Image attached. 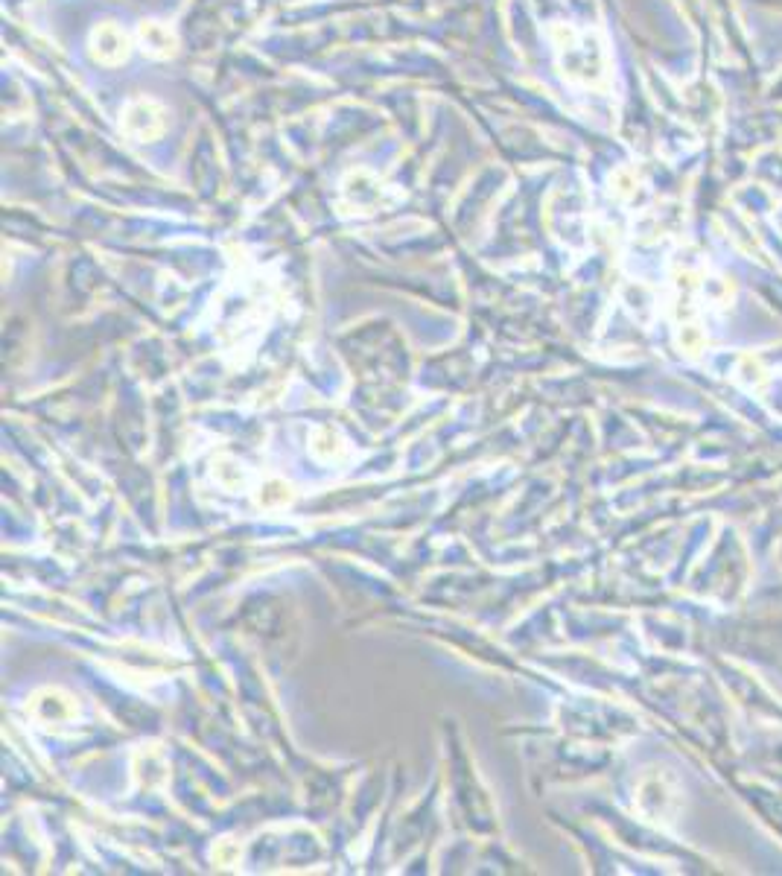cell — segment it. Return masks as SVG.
Wrapping results in <instances>:
<instances>
[{
  "instance_id": "obj_1",
  "label": "cell",
  "mask_w": 782,
  "mask_h": 876,
  "mask_svg": "<svg viewBox=\"0 0 782 876\" xmlns=\"http://www.w3.org/2000/svg\"><path fill=\"white\" fill-rule=\"evenodd\" d=\"M549 38L555 44L558 68L567 76V82L581 88H607L610 62L602 38L590 30H575L569 24H552Z\"/></svg>"
},
{
  "instance_id": "obj_2",
  "label": "cell",
  "mask_w": 782,
  "mask_h": 876,
  "mask_svg": "<svg viewBox=\"0 0 782 876\" xmlns=\"http://www.w3.org/2000/svg\"><path fill=\"white\" fill-rule=\"evenodd\" d=\"M120 126L132 141H141V144L158 141L167 129V111L161 103H155L149 97H138L123 109Z\"/></svg>"
},
{
  "instance_id": "obj_3",
  "label": "cell",
  "mask_w": 782,
  "mask_h": 876,
  "mask_svg": "<svg viewBox=\"0 0 782 876\" xmlns=\"http://www.w3.org/2000/svg\"><path fill=\"white\" fill-rule=\"evenodd\" d=\"M88 50L94 56V62L106 65V68H117L129 59L132 53V38L129 33L114 24V21H103L91 30V38H88Z\"/></svg>"
},
{
  "instance_id": "obj_4",
  "label": "cell",
  "mask_w": 782,
  "mask_h": 876,
  "mask_svg": "<svg viewBox=\"0 0 782 876\" xmlns=\"http://www.w3.org/2000/svg\"><path fill=\"white\" fill-rule=\"evenodd\" d=\"M138 41H141L143 53H149L152 59H170L178 50L176 33L161 21H143L138 27Z\"/></svg>"
},
{
  "instance_id": "obj_5",
  "label": "cell",
  "mask_w": 782,
  "mask_h": 876,
  "mask_svg": "<svg viewBox=\"0 0 782 876\" xmlns=\"http://www.w3.org/2000/svg\"><path fill=\"white\" fill-rule=\"evenodd\" d=\"M677 287H680V307H683V301H686V304L692 301L695 284H692V278H689V275H680ZM686 310H689V316H686V325H680V328H677L680 330V348H686V354H698L695 348L704 342V330L692 322V307H686Z\"/></svg>"
},
{
  "instance_id": "obj_6",
  "label": "cell",
  "mask_w": 782,
  "mask_h": 876,
  "mask_svg": "<svg viewBox=\"0 0 782 876\" xmlns=\"http://www.w3.org/2000/svg\"><path fill=\"white\" fill-rule=\"evenodd\" d=\"M345 196L348 199H354V205H371V202H377V196H380V184L374 182L368 173H351L348 179H345Z\"/></svg>"
}]
</instances>
